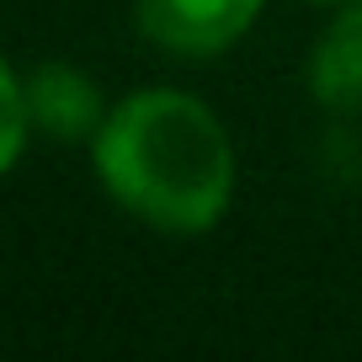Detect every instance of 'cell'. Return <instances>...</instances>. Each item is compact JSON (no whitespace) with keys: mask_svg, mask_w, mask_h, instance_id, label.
I'll return each instance as SVG.
<instances>
[{"mask_svg":"<svg viewBox=\"0 0 362 362\" xmlns=\"http://www.w3.org/2000/svg\"><path fill=\"white\" fill-rule=\"evenodd\" d=\"M102 192L160 235H208L235 203V144L203 96L144 86L90 139Z\"/></svg>","mask_w":362,"mask_h":362,"instance_id":"1","label":"cell"},{"mask_svg":"<svg viewBox=\"0 0 362 362\" xmlns=\"http://www.w3.org/2000/svg\"><path fill=\"white\" fill-rule=\"evenodd\" d=\"M267 0H139V33L176 59H214L256 27Z\"/></svg>","mask_w":362,"mask_h":362,"instance_id":"2","label":"cell"},{"mask_svg":"<svg viewBox=\"0 0 362 362\" xmlns=\"http://www.w3.org/2000/svg\"><path fill=\"white\" fill-rule=\"evenodd\" d=\"M27 86V112H33V128L48 139H96V128L107 123L112 102L102 96V86L86 75V69L64 64V59H48L37 64L33 75L22 80Z\"/></svg>","mask_w":362,"mask_h":362,"instance_id":"3","label":"cell"},{"mask_svg":"<svg viewBox=\"0 0 362 362\" xmlns=\"http://www.w3.org/2000/svg\"><path fill=\"white\" fill-rule=\"evenodd\" d=\"M309 90L330 112H362V0H341L309 48Z\"/></svg>","mask_w":362,"mask_h":362,"instance_id":"4","label":"cell"},{"mask_svg":"<svg viewBox=\"0 0 362 362\" xmlns=\"http://www.w3.org/2000/svg\"><path fill=\"white\" fill-rule=\"evenodd\" d=\"M33 139V112H27V86L6 59H0V176L27 155Z\"/></svg>","mask_w":362,"mask_h":362,"instance_id":"5","label":"cell"},{"mask_svg":"<svg viewBox=\"0 0 362 362\" xmlns=\"http://www.w3.org/2000/svg\"><path fill=\"white\" fill-rule=\"evenodd\" d=\"M315 6H341V0H315Z\"/></svg>","mask_w":362,"mask_h":362,"instance_id":"6","label":"cell"}]
</instances>
